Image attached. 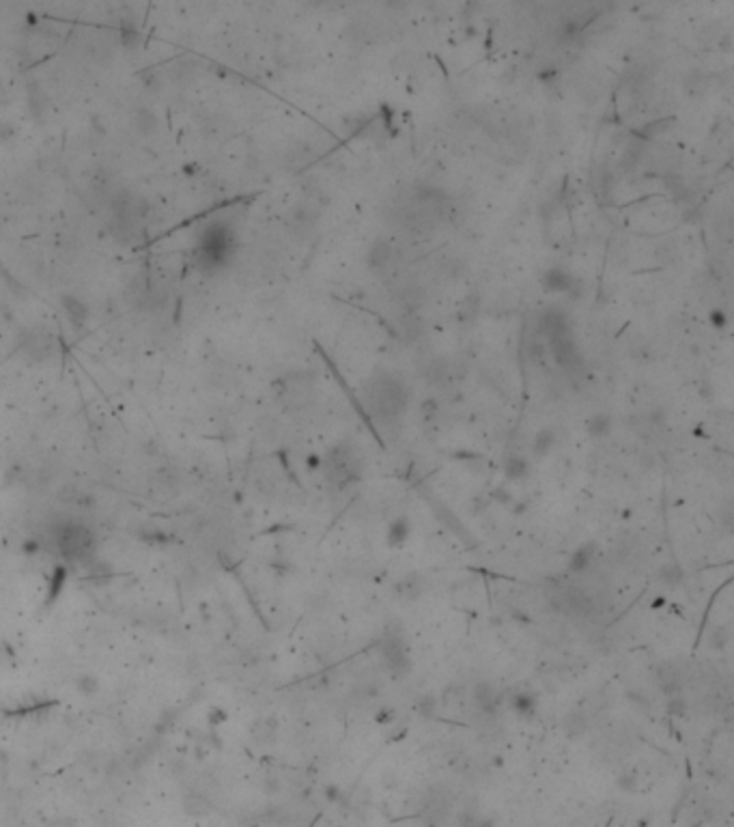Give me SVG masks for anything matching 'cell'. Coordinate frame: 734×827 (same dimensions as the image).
Returning <instances> with one entry per match:
<instances>
[{
	"label": "cell",
	"mask_w": 734,
	"mask_h": 827,
	"mask_svg": "<svg viewBox=\"0 0 734 827\" xmlns=\"http://www.w3.org/2000/svg\"><path fill=\"white\" fill-rule=\"evenodd\" d=\"M685 711H687V700L681 694H672L670 700H668V713L674 715V717H683Z\"/></svg>",
	"instance_id": "44dd1931"
},
{
	"label": "cell",
	"mask_w": 734,
	"mask_h": 827,
	"mask_svg": "<svg viewBox=\"0 0 734 827\" xmlns=\"http://www.w3.org/2000/svg\"><path fill=\"white\" fill-rule=\"evenodd\" d=\"M381 660L394 677H403L409 672V668H411L409 646L401 634H397V632L386 634V638H383V642H381Z\"/></svg>",
	"instance_id": "277c9868"
},
{
	"label": "cell",
	"mask_w": 734,
	"mask_h": 827,
	"mask_svg": "<svg viewBox=\"0 0 734 827\" xmlns=\"http://www.w3.org/2000/svg\"><path fill=\"white\" fill-rule=\"evenodd\" d=\"M543 289L549 293H571L575 287V278L562 267H549L543 274V281H541Z\"/></svg>",
	"instance_id": "52a82bcc"
},
{
	"label": "cell",
	"mask_w": 734,
	"mask_h": 827,
	"mask_svg": "<svg viewBox=\"0 0 734 827\" xmlns=\"http://www.w3.org/2000/svg\"><path fill=\"white\" fill-rule=\"evenodd\" d=\"M7 101H9V97H7V89H5V82H3V78H0V106H5Z\"/></svg>",
	"instance_id": "d4e9b609"
},
{
	"label": "cell",
	"mask_w": 734,
	"mask_h": 827,
	"mask_svg": "<svg viewBox=\"0 0 734 827\" xmlns=\"http://www.w3.org/2000/svg\"><path fill=\"white\" fill-rule=\"evenodd\" d=\"M555 442H558V435H555V429L553 427H543V429H539L536 431V435H534V440H532V455L536 457V459H545L553 448H555Z\"/></svg>",
	"instance_id": "5bb4252c"
},
{
	"label": "cell",
	"mask_w": 734,
	"mask_h": 827,
	"mask_svg": "<svg viewBox=\"0 0 734 827\" xmlns=\"http://www.w3.org/2000/svg\"><path fill=\"white\" fill-rule=\"evenodd\" d=\"M612 427H614V421H612V416L610 414H594V416L588 421V425H586V431H588V435L590 437H594V440H603V437H607L610 433H612Z\"/></svg>",
	"instance_id": "9a60e30c"
},
{
	"label": "cell",
	"mask_w": 734,
	"mask_h": 827,
	"mask_svg": "<svg viewBox=\"0 0 734 827\" xmlns=\"http://www.w3.org/2000/svg\"><path fill=\"white\" fill-rule=\"evenodd\" d=\"M659 577H661V582H663V584H666V586H670V589H676V586L683 582V569H681L676 563L663 565V567H661V571H659Z\"/></svg>",
	"instance_id": "ac0fdd59"
},
{
	"label": "cell",
	"mask_w": 734,
	"mask_h": 827,
	"mask_svg": "<svg viewBox=\"0 0 734 827\" xmlns=\"http://www.w3.org/2000/svg\"><path fill=\"white\" fill-rule=\"evenodd\" d=\"M157 121L160 119H157V115L151 108H141V110H136V115H134V127L141 132L143 136L155 134V129L160 125Z\"/></svg>",
	"instance_id": "2e32d148"
},
{
	"label": "cell",
	"mask_w": 734,
	"mask_h": 827,
	"mask_svg": "<svg viewBox=\"0 0 734 827\" xmlns=\"http://www.w3.org/2000/svg\"><path fill=\"white\" fill-rule=\"evenodd\" d=\"M321 461H323V457H319V455H310V457H308V468H310V470H319V468H321Z\"/></svg>",
	"instance_id": "cb8c5ba5"
},
{
	"label": "cell",
	"mask_w": 734,
	"mask_h": 827,
	"mask_svg": "<svg viewBox=\"0 0 734 827\" xmlns=\"http://www.w3.org/2000/svg\"><path fill=\"white\" fill-rule=\"evenodd\" d=\"M392 717H394V713H392L390 709H383L381 713H377V715H375V722H377V724H381V726H383V724H390V722H392Z\"/></svg>",
	"instance_id": "603a6c76"
},
{
	"label": "cell",
	"mask_w": 734,
	"mask_h": 827,
	"mask_svg": "<svg viewBox=\"0 0 734 827\" xmlns=\"http://www.w3.org/2000/svg\"><path fill=\"white\" fill-rule=\"evenodd\" d=\"M474 703H476V707L482 711V713H496V709H498V705H500V694H498V689H496V685H491V683H476L474 685Z\"/></svg>",
	"instance_id": "ba28073f"
},
{
	"label": "cell",
	"mask_w": 734,
	"mask_h": 827,
	"mask_svg": "<svg viewBox=\"0 0 734 827\" xmlns=\"http://www.w3.org/2000/svg\"><path fill=\"white\" fill-rule=\"evenodd\" d=\"M565 729H567V733H569L571 737H577V735H581V733L586 731V717H584L581 713H573V715L567 719Z\"/></svg>",
	"instance_id": "ffe728a7"
},
{
	"label": "cell",
	"mask_w": 734,
	"mask_h": 827,
	"mask_svg": "<svg viewBox=\"0 0 734 827\" xmlns=\"http://www.w3.org/2000/svg\"><path fill=\"white\" fill-rule=\"evenodd\" d=\"M730 644V632H728V627H715L713 632H711V636H709V646L713 648V650H726V646Z\"/></svg>",
	"instance_id": "d6986e66"
},
{
	"label": "cell",
	"mask_w": 734,
	"mask_h": 827,
	"mask_svg": "<svg viewBox=\"0 0 734 827\" xmlns=\"http://www.w3.org/2000/svg\"><path fill=\"white\" fill-rule=\"evenodd\" d=\"M528 474H530L528 459H523L521 455H513V457L506 459V463H504V476H506L508 480H523Z\"/></svg>",
	"instance_id": "e0dca14e"
},
{
	"label": "cell",
	"mask_w": 734,
	"mask_h": 827,
	"mask_svg": "<svg viewBox=\"0 0 734 827\" xmlns=\"http://www.w3.org/2000/svg\"><path fill=\"white\" fill-rule=\"evenodd\" d=\"M427 577L418 571H411L407 575H403L401 579L394 582L392 586V595L401 601V603H411L418 601L425 593H427Z\"/></svg>",
	"instance_id": "5b68a950"
},
{
	"label": "cell",
	"mask_w": 734,
	"mask_h": 827,
	"mask_svg": "<svg viewBox=\"0 0 734 827\" xmlns=\"http://www.w3.org/2000/svg\"><path fill=\"white\" fill-rule=\"evenodd\" d=\"M709 321H711V326H713L715 330H726V328H728V315H726V310L713 308V310H711V315H709Z\"/></svg>",
	"instance_id": "7402d4cb"
},
{
	"label": "cell",
	"mask_w": 734,
	"mask_h": 827,
	"mask_svg": "<svg viewBox=\"0 0 734 827\" xmlns=\"http://www.w3.org/2000/svg\"><path fill=\"white\" fill-rule=\"evenodd\" d=\"M409 399V392L399 379L386 375L383 379H375V382L366 388V401L371 409L381 418H397L401 416V411L405 409Z\"/></svg>",
	"instance_id": "7a4b0ae2"
},
{
	"label": "cell",
	"mask_w": 734,
	"mask_h": 827,
	"mask_svg": "<svg viewBox=\"0 0 734 827\" xmlns=\"http://www.w3.org/2000/svg\"><path fill=\"white\" fill-rule=\"evenodd\" d=\"M233 255V233L226 224H209L198 241V259L207 269L222 267Z\"/></svg>",
	"instance_id": "3957f363"
},
{
	"label": "cell",
	"mask_w": 734,
	"mask_h": 827,
	"mask_svg": "<svg viewBox=\"0 0 734 827\" xmlns=\"http://www.w3.org/2000/svg\"><path fill=\"white\" fill-rule=\"evenodd\" d=\"M594 558H597V545H594V543H586V545L577 547V549L573 551V554H571L569 569H571L573 573H586V571L592 567Z\"/></svg>",
	"instance_id": "4fadbf2b"
},
{
	"label": "cell",
	"mask_w": 734,
	"mask_h": 827,
	"mask_svg": "<svg viewBox=\"0 0 734 827\" xmlns=\"http://www.w3.org/2000/svg\"><path fill=\"white\" fill-rule=\"evenodd\" d=\"M394 259H397V248H394L392 241H388V239L373 241L371 248H368V255H366V263L375 271L388 269L394 263Z\"/></svg>",
	"instance_id": "8992f818"
},
{
	"label": "cell",
	"mask_w": 734,
	"mask_h": 827,
	"mask_svg": "<svg viewBox=\"0 0 734 827\" xmlns=\"http://www.w3.org/2000/svg\"><path fill=\"white\" fill-rule=\"evenodd\" d=\"M536 696L528 689H521V692H515L510 696V711L519 717V719H532L536 713Z\"/></svg>",
	"instance_id": "8fae6325"
},
{
	"label": "cell",
	"mask_w": 734,
	"mask_h": 827,
	"mask_svg": "<svg viewBox=\"0 0 734 827\" xmlns=\"http://www.w3.org/2000/svg\"><path fill=\"white\" fill-rule=\"evenodd\" d=\"M657 679L659 685L666 694H681L683 689V672L672 664V662H663L657 670Z\"/></svg>",
	"instance_id": "9c48e42d"
},
{
	"label": "cell",
	"mask_w": 734,
	"mask_h": 827,
	"mask_svg": "<svg viewBox=\"0 0 734 827\" xmlns=\"http://www.w3.org/2000/svg\"><path fill=\"white\" fill-rule=\"evenodd\" d=\"M409 534H411V522L407 520L405 515L394 517V520L388 524V530H386V543L390 547H403L409 541Z\"/></svg>",
	"instance_id": "7c38bea8"
},
{
	"label": "cell",
	"mask_w": 734,
	"mask_h": 827,
	"mask_svg": "<svg viewBox=\"0 0 734 827\" xmlns=\"http://www.w3.org/2000/svg\"><path fill=\"white\" fill-rule=\"evenodd\" d=\"M60 302H63V310H65V315H67V319L72 321L78 330L86 323V319H89V306L78 297V295H72V293H67V295H63L60 297Z\"/></svg>",
	"instance_id": "30bf717a"
},
{
	"label": "cell",
	"mask_w": 734,
	"mask_h": 827,
	"mask_svg": "<svg viewBox=\"0 0 734 827\" xmlns=\"http://www.w3.org/2000/svg\"><path fill=\"white\" fill-rule=\"evenodd\" d=\"M362 468H364V459L360 453V446L354 442L336 444L334 448H330L328 457L321 461V470L336 487H347L349 482L358 480Z\"/></svg>",
	"instance_id": "6da1fadb"
}]
</instances>
